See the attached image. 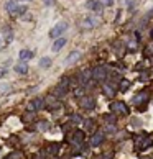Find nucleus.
<instances>
[{"instance_id": "f257e3e1", "label": "nucleus", "mask_w": 153, "mask_h": 159, "mask_svg": "<svg viewBox=\"0 0 153 159\" xmlns=\"http://www.w3.org/2000/svg\"><path fill=\"white\" fill-rule=\"evenodd\" d=\"M5 8H7V12H8L10 15H13V16L23 15V13L26 12V7L25 5H18V2H17V0H8V2H7V5H5Z\"/></svg>"}, {"instance_id": "f03ea898", "label": "nucleus", "mask_w": 153, "mask_h": 159, "mask_svg": "<svg viewBox=\"0 0 153 159\" xmlns=\"http://www.w3.org/2000/svg\"><path fill=\"white\" fill-rule=\"evenodd\" d=\"M68 30V23L66 22H60V23H56V25L51 28V31H50V36L51 38H60L63 33Z\"/></svg>"}, {"instance_id": "7ed1b4c3", "label": "nucleus", "mask_w": 153, "mask_h": 159, "mask_svg": "<svg viewBox=\"0 0 153 159\" xmlns=\"http://www.w3.org/2000/svg\"><path fill=\"white\" fill-rule=\"evenodd\" d=\"M44 100L43 99H35L28 103V112H36V110H43Z\"/></svg>"}, {"instance_id": "20e7f679", "label": "nucleus", "mask_w": 153, "mask_h": 159, "mask_svg": "<svg viewBox=\"0 0 153 159\" xmlns=\"http://www.w3.org/2000/svg\"><path fill=\"white\" fill-rule=\"evenodd\" d=\"M109 108L115 113H127V105L124 102H110Z\"/></svg>"}, {"instance_id": "39448f33", "label": "nucleus", "mask_w": 153, "mask_h": 159, "mask_svg": "<svg viewBox=\"0 0 153 159\" xmlns=\"http://www.w3.org/2000/svg\"><path fill=\"white\" fill-rule=\"evenodd\" d=\"M81 107L86 110H92L94 107H96V100L92 99V97H82L81 99Z\"/></svg>"}, {"instance_id": "423d86ee", "label": "nucleus", "mask_w": 153, "mask_h": 159, "mask_svg": "<svg viewBox=\"0 0 153 159\" xmlns=\"http://www.w3.org/2000/svg\"><path fill=\"white\" fill-rule=\"evenodd\" d=\"M106 75H107L106 67H96L92 71V77L96 79V81H102V79H106Z\"/></svg>"}, {"instance_id": "0eeeda50", "label": "nucleus", "mask_w": 153, "mask_h": 159, "mask_svg": "<svg viewBox=\"0 0 153 159\" xmlns=\"http://www.w3.org/2000/svg\"><path fill=\"white\" fill-rule=\"evenodd\" d=\"M87 8H91V10H94V12L100 13V12H102V2H100V0H89V2H87Z\"/></svg>"}, {"instance_id": "6e6552de", "label": "nucleus", "mask_w": 153, "mask_h": 159, "mask_svg": "<svg viewBox=\"0 0 153 159\" xmlns=\"http://www.w3.org/2000/svg\"><path fill=\"white\" fill-rule=\"evenodd\" d=\"M79 57H81V53H79V51H72L71 54H69L68 57H66V61H64V64H74L76 61L79 59Z\"/></svg>"}, {"instance_id": "1a4fd4ad", "label": "nucleus", "mask_w": 153, "mask_h": 159, "mask_svg": "<svg viewBox=\"0 0 153 159\" xmlns=\"http://www.w3.org/2000/svg\"><path fill=\"white\" fill-rule=\"evenodd\" d=\"M147 99H148V92L143 90V92H140V94H138V95L133 99V103H135V105H140V103H143Z\"/></svg>"}, {"instance_id": "9d476101", "label": "nucleus", "mask_w": 153, "mask_h": 159, "mask_svg": "<svg viewBox=\"0 0 153 159\" xmlns=\"http://www.w3.org/2000/svg\"><path fill=\"white\" fill-rule=\"evenodd\" d=\"M15 71L18 72V74H26L28 72V66H26V63H18V64H15Z\"/></svg>"}, {"instance_id": "9b49d317", "label": "nucleus", "mask_w": 153, "mask_h": 159, "mask_svg": "<svg viewBox=\"0 0 153 159\" xmlns=\"http://www.w3.org/2000/svg\"><path fill=\"white\" fill-rule=\"evenodd\" d=\"M2 36H3V40H5V44H8L10 41H12V38H13L12 28H5V30H3V33H2Z\"/></svg>"}, {"instance_id": "f8f14e48", "label": "nucleus", "mask_w": 153, "mask_h": 159, "mask_svg": "<svg viewBox=\"0 0 153 159\" xmlns=\"http://www.w3.org/2000/svg\"><path fill=\"white\" fill-rule=\"evenodd\" d=\"M96 25H99V22L96 18H87L86 22H82V28H94Z\"/></svg>"}, {"instance_id": "ddd939ff", "label": "nucleus", "mask_w": 153, "mask_h": 159, "mask_svg": "<svg viewBox=\"0 0 153 159\" xmlns=\"http://www.w3.org/2000/svg\"><path fill=\"white\" fill-rule=\"evenodd\" d=\"M33 57V53H31L30 49H22L20 51V59L22 61H28V59H31Z\"/></svg>"}, {"instance_id": "4468645a", "label": "nucleus", "mask_w": 153, "mask_h": 159, "mask_svg": "<svg viewBox=\"0 0 153 159\" xmlns=\"http://www.w3.org/2000/svg\"><path fill=\"white\" fill-rule=\"evenodd\" d=\"M91 75H92V71H84L81 75H79V79H81V84H87L89 82V79H91Z\"/></svg>"}, {"instance_id": "2eb2a0df", "label": "nucleus", "mask_w": 153, "mask_h": 159, "mask_svg": "<svg viewBox=\"0 0 153 159\" xmlns=\"http://www.w3.org/2000/svg\"><path fill=\"white\" fill-rule=\"evenodd\" d=\"M64 44H66V40H64V38H60V40H56V43L53 44V51H54V53H58V51H60L61 48L64 46Z\"/></svg>"}, {"instance_id": "dca6fc26", "label": "nucleus", "mask_w": 153, "mask_h": 159, "mask_svg": "<svg viewBox=\"0 0 153 159\" xmlns=\"http://www.w3.org/2000/svg\"><path fill=\"white\" fill-rule=\"evenodd\" d=\"M104 94L109 95V97H114V94H115V89H114L112 85H104Z\"/></svg>"}, {"instance_id": "f3484780", "label": "nucleus", "mask_w": 153, "mask_h": 159, "mask_svg": "<svg viewBox=\"0 0 153 159\" xmlns=\"http://www.w3.org/2000/svg\"><path fill=\"white\" fill-rule=\"evenodd\" d=\"M50 64H51V59H50V57H43V59L40 61V66H41V67H48Z\"/></svg>"}, {"instance_id": "a211bd4d", "label": "nucleus", "mask_w": 153, "mask_h": 159, "mask_svg": "<svg viewBox=\"0 0 153 159\" xmlns=\"http://www.w3.org/2000/svg\"><path fill=\"white\" fill-rule=\"evenodd\" d=\"M128 87H130V82H128V81H122V82H120V90L125 92Z\"/></svg>"}, {"instance_id": "6ab92c4d", "label": "nucleus", "mask_w": 153, "mask_h": 159, "mask_svg": "<svg viewBox=\"0 0 153 159\" xmlns=\"http://www.w3.org/2000/svg\"><path fill=\"white\" fill-rule=\"evenodd\" d=\"M100 141H102V134H96V136L92 138V144H99Z\"/></svg>"}, {"instance_id": "aec40b11", "label": "nucleus", "mask_w": 153, "mask_h": 159, "mask_svg": "<svg viewBox=\"0 0 153 159\" xmlns=\"http://www.w3.org/2000/svg\"><path fill=\"white\" fill-rule=\"evenodd\" d=\"M127 3H128V10H130V12H133V7L137 5V3H135V0H127Z\"/></svg>"}, {"instance_id": "412c9836", "label": "nucleus", "mask_w": 153, "mask_h": 159, "mask_svg": "<svg viewBox=\"0 0 153 159\" xmlns=\"http://www.w3.org/2000/svg\"><path fill=\"white\" fill-rule=\"evenodd\" d=\"M102 2V5H106V7H110L114 3V0H100Z\"/></svg>"}, {"instance_id": "4be33fe9", "label": "nucleus", "mask_w": 153, "mask_h": 159, "mask_svg": "<svg viewBox=\"0 0 153 159\" xmlns=\"http://www.w3.org/2000/svg\"><path fill=\"white\" fill-rule=\"evenodd\" d=\"M48 125H46V122H41L40 125H38V130H46Z\"/></svg>"}, {"instance_id": "5701e85b", "label": "nucleus", "mask_w": 153, "mask_h": 159, "mask_svg": "<svg viewBox=\"0 0 153 159\" xmlns=\"http://www.w3.org/2000/svg\"><path fill=\"white\" fill-rule=\"evenodd\" d=\"M43 2H44V5L51 7V5H54V2H56V0H43Z\"/></svg>"}, {"instance_id": "b1692460", "label": "nucleus", "mask_w": 153, "mask_h": 159, "mask_svg": "<svg viewBox=\"0 0 153 159\" xmlns=\"http://www.w3.org/2000/svg\"><path fill=\"white\" fill-rule=\"evenodd\" d=\"M5 74H7V69L5 67H0V79H2Z\"/></svg>"}, {"instance_id": "393cba45", "label": "nucleus", "mask_w": 153, "mask_h": 159, "mask_svg": "<svg viewBox=\"0 0 153 159\" xmlns=\"http://www.w3.org/2000/svg\"><path fill=\"white\" fill-rule=\"evenodd\" d=\"M2 46H5V40H3V36L0 34V48H2Z\"/></svg>"}, {"instance_id": "a878e982", "label": "nucleus", "mask_w": 153, "mask_h": 159, "mask_svg": "<svg viewBox=\"0 0 153 159\" xmlns=\"http://www.w3.org/2000/svg\"><path fill=\"white\" fill-rule=\"evenodd\" d=\"M150 15H153V8H151V10H150Z\"/></svg>"}, {"instance_id": "bb28decb", "label": "nucleus", "mask_w": 153, "mask_h": 159, "mask_svg": "<svg viewBox=\"0 0 153 159\" xmlns=\"http://www.w3.org/2000/svg\"><path fill=\"white\" fill-rule=\"evenodd\" d=\"M151 38H153V30H151Z\"/></svg>"}]
</instances>
